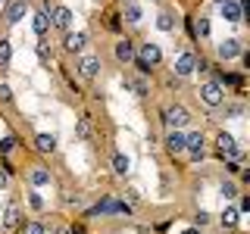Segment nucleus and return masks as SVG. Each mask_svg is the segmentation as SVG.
<instances>
[{"label":"nucleus","instance_id":"1","mask_svg":"<svg viewBox=\"0 0 250 234\" xmlns=\"http://www.w3.org/2000/svg\"><path fill=\"white\" fill-rule=\"evenodd\" d=\"M200 103L207 106V109H219L222 106V100H225V94H222V84L219 81H207V84H200Z\"/></svg>","mask_w":250,"mask_h":234},{"label":"nucleus","instance_id":"2","mask_svg":"<svg viewBox=\"0 0 250 234\" xmlns=\"http://www.w3.org/2000/svg\"><path fill=\"white\" fill-rule=\"evenodd\" d=\"M163 125H169L172 131H175V128H185V125H191V113H188L185 106L172 103V106L163 109Z\"/></svg>","mask_w":250,"mask_h":234},{"label":"nucleus","instance_id":"3","mask_svg":"<svg viewBox=\"0 0 250 234\" xmlns=\"http://www.w3.org/2000/svg\"><path fill=\"white\" fill-rule=\"evenodd\" d=\"M216 150H219V156H222V159H234V162L244 159V150H241V147L234 144V137H231V135H225V131L216 137Z\"/></svg>","mask_w":250,"mask_h":234},{"label":"nucleus","instance_id":"4","mask_svg":"<svg viewBox=\"0 0 250 234\" xmlns=\"http://www.w3.org/2000/svg\"><path fill=\"white\" fill-rule=\"evenodd\" d=\"M47 16H50V28H57V31L72 28V10H66V6H50Z\"/></svg>","mask_w":250,"mask_h":234},{"label":"nucleus","instance_id":"5","mask_svg":"<svg viewBox=\"0 0 250 234\" xmlns=\"http://www.w3.org/2000/svg\"><path fill=\"white\" fill-rule=\"evenodd\" d=\"M219 13H222V19L231 22V25H238V22L244 19V10H241L238 0H222V3H219Z\"/></svg>","mask_w":250,"mask_h":234},{"label":"nucleus","instance_id":"6","mask_svg":"<svg viewBox=\"0 0 250 234\" xmlns=\"http://www.w3.org/2000/svg\"><path fill=\"white\" fill-rule=\"evenodd\" d=\"M241 50H244V44H241L238 38H229V41H222V44L216 47V57L219 59H238Z\"/></svg>","mask_w":250,"mask_h":234},{"label":"nucleus","instance_id":"7","mask_svg":"<svg viewBox=\"0 0 250 234\" xmlns=\"http://www.w3.org/2000/svg\"><path fill=\"white\" fill-rule=\"evenodd\" d=\"M185 150L191 153L194 162L203 159V135H200V131H191V135H185Z\"/></svg>","mask_w":250,"mask_h":234},{"label":"nucleus","instance_id":"8","mask_svg":"<svg viewBox=\"0 0 250 234\" xmlns=\"http://www.w3.org/2000/svg\"><path fill=\"white\" fill-rule=\"evenodd\" d=\"M100 213H131V206H125V203H119L116 197H104L97 203V206L91 209V215H100Z\"/></svg>","mask_w":250,"mask_h":234},{"label":"nucleus","instance_id":"9","mask_svg":"<svg viewBox=\"0 0 250 234\" xmlns=\"http://www.w3.org/2000/svg\"><path fill=\"white\" fill-rule=\"evenodd\" d=\"M25 13H28V0H13V3L6 6V16H3V19L10 22V25H19V22L25 19Z\"/></svg>","mask_w":250,"mask_h":234},{"label":"nucleus","instance_id":"10","mask_svg":"<svg viewBox=\"0 0 250 234\" xmlns=\"http://www.w3.org/2000/svg\"><path fill=\"white\" fill-rule=\"evenodd\" d=\"M62 47H66L69 53H82L84 47H88V35H84V31H66V41H62Z\"/></svg>","mask_w":250,"mask_h":234},{"label":"nucleus","instance_id":"11","mask_svg":"<svg viewBox=\"0 0 250 234\" xmlns=\"http://www.w3.org/2000/svg\"><path fill=\"white\" fill-rule=\"evenodd\" d=\"M97 72H100V59L97 57H78V75L82 78H97Z\"/></svg>","mask_w":250,"mask_h":234},{"label":"nucleus","instance_id":"12","mask_svg":"<svg viewBox=\"0 0 250 234\" xmlns=\"http://www.w3.org/2000/svg\"><path fill=\"white\" fill-rule=\"evenodd\" d=\"M194 62H197V57H194L191 50H182V57L175 59V75H178V78L191 75V72H194Z\"/></svg>","mask_w":250,"mask_h":234},{"label":"nucleus","instance_id":"13","mask_svg":"<svg viewBox=\"0 0 250 234\" xmlns=\"http://www.w3.org/2000/svg\"><path fill=\"white\" fill-rule=\"evenodd\" d=\"M141 59H144L147 66H156V62L163 59V50H160L156 44H150V41H147V44H141Z\"/></svg>","mask_w":250,"mask_h":234},{"label":"nucleus","instance_id":"14","mask_svg":"<svg viewBox=\"0 0 250 234\" xmlns=\"http://www.w3.org/2000/svg\"><path fill=\"white\" fill-rule=\"evenodd\" d=\"M116 59H119V62H131V59H135V44H131L128 38H122V41L116 44Z\"/></svg>","mask_w":250,"mask_h":234},{"label":"nucleus","instance_id":"15","mask_svg":"<svg viewBox=\"0 0 250 234\" xmlns=\"http://www.w3.org/2000/svg\"><path fill=\"white\" fill-rule=\"evenodd\" d=\"M31 28H35V35H47L50 31V16H47V10H38L35 13V19H31Z\"/></svg>","mask_w":250,"mask_h":234},{"label":"nucleus","instance_id":"16","mask_svg":"<svg viewBox=\"0 0 250 234\" xmlns=\"http://www.w3.org/2000/svg\"><path fill=\"white\" fill-rule=\"evenodd\" d=\"M166 150L172 153V156H175V153H185V135H182V131H169V137H166Z\"/></svg>","mask_w":250,"mask_h":234},{"label":"nucleus","instance_id":"17","mask_svg":"<svg viewBox=\"0 0 250 234\" xmlns=\"http://www.w3.org/2000/svg\"><path fill=\"white\" fill-rule=\"evenodd\" d=\"M125 88L135 91L138 97H147V84H144V75H125Z\"/></svg>","mask_w":250,"mask_h":234},{"label":"nucleus","instance_id":"18","mask_svg":"<svg viewBox=\"0 0 250 234\" xmlns=\"http://www.w3.org/2000/svg\"><path fill=\"white\" fill-rule=\"evenodd\" d=\"M238 222H241L238 206H225L222 209V225H225V228H238Z\"/></svg>","mask_w":250,"mask_h":234},{"label":"nucleus","instance_id":"19","mask_svg":"<svg viewBox=\"0 0 250 234\" xmlns=\"http://www.w3.org/2000/svg\"><path fill=\"white\" fill-rule=\"evenodd\" d=\"M35 147L41 153H53V150H57V137H53V135H38L35 137Z\"/></svg>","mask_w":250,"mask_h":234},{"label":"nucleus","instance_id":"20","mask_svg":"<svg viewBox=\"0 0 250 234\" xmlns=\"http://www.w3.org/2000/svg\"><path fill=\"white\" fill-rule=\"evenodd\" d=\"M113 172L119 178L128 175V156H125V153H113Z\"/></svg>","mask_w":250,"mask_h":234},{"label":"nucleus","instance_id":"21","mask_svg":"<svg viewBox=\"0 0 250 234\" xmlns=\"http://www.w3.org/2000/svg\"><path fill=\"white\" fill-rule=\"evenodd\" d=\"M19 222H22L19 209H16V206H10V209H6V215H3V228H6V231H13V228H16Z\"/></svg>","mask_w":250,"mask_h":234},{"label":"nucleus","instance_id":"22","mask_svg":"<svg viewBox=\"0 0 250 234\" xmlns=\"http://www.w3.org/2000/svg\"><path fill=\"white\" fill-rule=\"evenodd\" d=\"M156 28H160V31H172V28H175V16H172L169 10H163L160 19H156Z\"/></svg>","mask_w":250,"mask_h":234},{"label":"nucleus","instance_id":"23","mask_svg":"<svg viewBox=\"0 0 250 234\" xmlns=\"http://www.w3.org/2000/svg\"><path fill=\"white\" fill-rule=\"evenodd\" d=\"M28 181L35 184V187H44L47 181H50V172H47V169H35V172L28 175Z\"/></svg>","mask_w":250,"mask_h":234},{"label":"nucleus","instance_id":"24","mask_svg":"<svg viewBox=\"0 0 250 234\" xmlns=\"http://www.w3.org/2000/svg\"><path fill=\"white\" fill-rule=\"evenodd\" d=\"M10 59H13V47H10V41H0V69H6L10 66Z\"/></svg>","mask_w":250,"mask_h":234},{"label":"nucleus","instance_id":"25","mask_svg":"<svg viewBox=\"0 0 250 234\" xmlns=\"http://www.w3.org/2000/svg\"><path fill=\"white\" fill-rule=\"evenodd\" d=\"M125 22H141V6L138 3H128V6H125Z\"/></svg>","mask_w":250,"mask_h":234},{"label":"nucleus","instance_id":"26","mask_svg":"<svg viewBox=\"0 0 250 234\" xmlns=\"http://www.w3.org/2000/svg\"><path fill=\"white\" fill-rule=\"evenodd\" d=\"M13 150H16V137H13V135H6V137H0V153H3V156H6V153H13Z\"/></svg>","mask_w":250,"mask_h":234},{"label":"nucleus","instance_id":"27","mask_svg":"<svg viewBox=\"0 0 250 234\" xmlns=\"http://www.w3.org/2000/svg\"><path fill=\"white\" fill-rule=\"evenodd\" d=\"M222 197L234 200V197H238V184H234V181H222Z\"/></svg>","mask_w":250,"mask_h":234},{"label":"nucleus","instance_id":"28","mask_svg":"<svg viewBox=\"0 0 250 234\" xmlns=\"http://www.w3.org/2000/svg\"><path fill=\"white\" fill-rule=\"evenodd\" d=\"M44 222H25V228H22V234H44Z\"/></svg>","mask_w":250,"mask_h":234},{"label":"nucleus","instance_id":"29","mask_svg":"<svg viewBox=\"0 0 250 234\" xmlns=\"http://www.w3.org/2000/svg\"><path fill=\"white\" fill-rule=\"evenodd\" d=\"M28 206L41 213V209H44V197H41V194H28Z\"/></svg>","mask_w":250,"mask_h":234},{"label":"nucleus","instance_id":"30","mask_svg":"<svg viewBox=\"0 0 250 234\" xmlns=\"http://www.w3.org/2000/svg\"><path fill=\"white\" fill-rule=\"evenodd\" d=\"M194 35H197V38H207L209 35V19H200L197 28H194Z\"/></svg>","mask_w":250,"mask_h":234},{"label":"nucleus","instance_id":"31","mask_svg":"<svg viewBox=\"0 0 250 234\" xmlns=\"http://www.w3.org/2000/svg\"><path fill=\"white\" fill-rule=\"evenodd\" d=\"M75 135H78V137H88V135H91V122L82 119V122H78V128H75Z\"/></svg>","mask_w":250,"mask_h":234},{"label":"nucleus","instance_id":"32","mask_svg":"<svg viewBox=\"0 0 250 234\" xmlns=\"http://www.w3.org/2000/svg\"><path fill=\"white\" fill-rule=\"evenodd\" d=\"M47 57H50V44L41 38V41H38V59H47Z\"/></svg>","mask_w":250,"mask_h":234},{"label":"nucleus","instance_id":"33","mask_svg":"<svg viewBox=\"0 0 250 234\" xmlns=\"http://www.w3.org/2000/svg\"><path fill=\"white\" fill-rule=\"evenodd\" d=\"M0 103H13V91H10V84H0Z\"/></svg>","mask_w":250,"mask_h":234},{"label":"nucleus","instance_id":"34","mask_svg":"<svg viewBox=\"0 0 250 234\" xmlns=\"http://www.w3.org/2000/svg\"><path fill=\"white\" fill-rule=\"evenodd\" d=\"M207 222H209L207 213H197V218H194V225H197V228H200V225H207Z\"/></svg>","mask_w":250,"mask_h":234},{"label":"nucleus","instance_id":"35","mask_svg":"<svg viewBox=\"0 0 250 234\" xmlns=\"http://www.w3.org/2000/svg\"><path fill=\"white\" fill-rule=\"evenodd\" d=\"M241 113H244V106H241V103H234V106H229V116H241Z\"/></svg>","mask_w":250,"mask_h":234},{"label":"nucleus","instance_id":"36","mask_svg":"<svg viewBox=\"0 0 250 234\" xmlns=\"http://www.w3.org/2000/svg\"><path fill=\"white\" fill-rule=\"evenodd\" d=\"M238 213H250V200L244 197V200H241V206H238Z\"/></svg>","mask_w":250,"mask_h":234},{"label":"nucleus","instance_id":"37","mask_svg":"<svg viewBox=\"0 0 250 234\" xmlns=\"http://www.w3.org/2000/svg\"><path fill=\"white\" fill-rule=\"evenodd\" d=\"M6 187V172H0V191Z\"/></svg>","mask_w":250,"mask_h":234},{"label":"nucleus","instance_id":"38","mask_svg":"<svg viewBox=\"0 0 250 234\" xmlns=\"http://www.w3.org/2000/svg\"><path fill=\"white\" fill-rule=\"evenodd\" d=\"M185 234H200V231H197V228H191V231H185Z\"/></svg>","mask_w":250,"mask_h":234},{"label":"nucleus","instance_id":"39","mask_svg":"<svg viewBox=\"0 0 250 234\" xmlns=\"http://www.w3.org/2000/svg\"><path fill=\"white\" fill-rule=\"evenodd\" d=\"M216 3H222V0H216Z\"/></svg>","mask_w":250,"mask_h":234},{"label":"nucleus","instance_id":"40","mask_svg":"<svg viewBox=\"0 0 250 234\" xmlns=\"http://www.w3.org/2000/svg\"><path fill=\"white\" fill-rule=\"evenodd\" d=\"M128 3H131V0H128Z\"/></svg>","mask_w":250,"mask_h":234}]
</instances>
